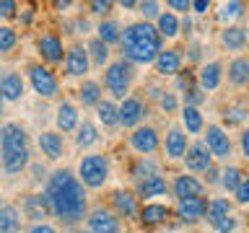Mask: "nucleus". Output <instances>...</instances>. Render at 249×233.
Masks as SVG:
<instances>
[{"label":"nucleus","mask_w":249,"mask_h":233,"mask_svg":"<svg viewBox=\"0 0 249 233\" xmlns=\"http://www.w3.org/2000/svg\"><path fill=\"white\" fill-rule=\"evenodd\" d=\"M156 31L161 34V39H177L182 34V18L171 11H163L156 21Z\"/></svg>","instance_id":"obj_26"},{"label":"nucleus","mask_w":249,"mask_h":233,"mask_svg":"<svg viewBox=\"0 0 249 233\" xmlns=\"http://www.w3.org/2000/svg\"><path fill=\"white\" fill-rule=\"evenodd\" d=\"M21 231V213L11 202H0V233H18Z\"/></svg>","instance_id":"obj_27"},{"label":"nucleus","mask_w":249,"mask_h":233,"mask_svg":"<svg viewBox=\"0 0 249 233\" xmlns=\"http://www.w3.org/2000/svg\"><path fill=\"white\" fill-rule=\"evenodd\" d=\"M120 8H138V3H135V0H122Z\"/></svg>","instance_id":"obj_56"},{"label":"nucleus","mask_w":249,"mask_h":233,"mask_svg":"<svg viewBox=\"0 0 249 233\" xmlns=\"http://www.w3.org/2000/svg\"><path fill=\"white\" fill-rule=\"evenodd\" d=\"M96 31H99V39L104 44H120L122 42V26H120V21H114V18L101 21Z\"/></svg>","instance_id":"obj_37"},{"label":"nucleus","mask_w":249,"mask_h":233,"mask_svg":"<svg viewBox=\"0 0 249 233\" xmlns=\"http://www.w3.org/2000/svg\"><path fill=\"white\" fill-rule=\"evenodd\" d=\"M205 210H208L205 197H184V200H177L174 215L182 225H195V223L205 220Z\"/></svg>","instance_id":"obj_8"},{"label":"nucleus","mask_w":249,"mask_h":233,"mask_svg":"<svg viewBox=\"0 0 249 233\" xmlns=\"http://www.w3.org/2000/svg\"><path fill=\"white\" fill-rule=\"evenodd\" d=\"M101 96H104V91H101V83L96 81H83L81 88H78V101L83 106H99Z\"/></svg>","instance_id":"obj_34"},{"label":"nucleus","mask_w":249,"mask_h":233,"mask_svg":"<svg viewBox=\"0 0 249 233\" xmlns=\"http://www.w3.org/2000/svg\"><path fill=\"white\" fill-rule=\"evenodd\" d=\"M86 52H89V57H91V65L93 67H109V62H112V50H109V44H104L101 39H91L89 47H86Z\"/></svg>","instance_id":"obj_33"},{"label":"nucleus","mask_w":249,"mask_h":233,"mask_svg":"<svg viewBox=\"0 0 249 233\" xmlns=\"http://www.w3.org/2000/svg\"><path fill=\"white\" fill-rule=\"evenodd\" d=\"M122 60L130 65H151L163 50V39L156 31V23L148 21H135L122 29Z\"/></svg>","instance_id":"obj_2"},{"label":"nucleus","mask_w":249,"mask_h":233,"mask_svg":"<svg viewBox=\"0 0 249 233\" xmlns=\"http://www.w3.org/2000/svg\"><path fill=\"white\" fill-rule=\"evenodd\" d=\"M190 60H200V44H190Z\"/></svg>","instance_id":"obj_55"},{"label":"nucleus","mask_w":249,"mask_h":233,"mask_svg":"<svg viewBox=\"0 0 249 233\" xmlns=\"http://www.w3.org/2000/svg\"><path fill=\"white\" fill-rule=\"evenodd\" d=\"M78 124H81V119H78L75 104L62 101V104L57 106V130L60 132H73V130H78Z\"/></svg>","instance_id":"obj_31"},{"label":"nucleus","mask_w":249,"mask_h":233,"mask_svg":"<svg viewBox=\"0 0 249 233\" xmlns=\"http://www.w3.org/2000/svg\"><path fill=\"white\" fill-rule=\"evenodd\" d=\"M159 109L163 114H174V112H179V93L177 91H163L161 93V99H159Z\"/></svg>","instance_id":"obj_42"},{"label":"nucleus","mask_w":249,"mask_h":233,"mask_svg":"<svg viewBox=\"0 0 249 233\" xmlns=\"http://www.w3.org/2000/svg\"><path fill=\"white\" fill-rule=\"evenodd\" d=\"M171 215H174V210H171L169 205H163V202H145V205L140 207L138 220H140L143 228H156V225L166 223Z\"/></svg>","instance_id":"obj_17"},{"label":"nucleus","mask_w":249,"mask_h":233,"mask_svg":"<svg viewBox=\"0 0 249 233\" xmlns=\"http://www.w3.org/2000/svg\"><path fill=\"white\" fill-rule=\"evenodd\" d=\"M130 148L138 155H153L161 150V135L159 130L151 127V124H140V127L132 130L130 135Z\"/></svg>","instance_id":"obj_7"},{"label":"nucleus","mask_w":249,"mask_h":233,"mask_svg":"<svg viewBox=\"0 0 249 233\" xmlns=\"http://www.w3.org/2000/svg\"><path fill=\"white\" fill-rule=\"evenodd\" d=\"M13 11H16V3H13V0H3V3H0V16H3V18L13 16Z\"/></svg>","instance_id":"obj_52"},{"label":"nucleus","mask_w":249,"mask_h":233,"mask_svg":"<svg viewBox=\"0 0 249 233\" xmlns=\"http://www.w3.org/2000/svg\"><path fill=\"white\" fill-rule=\"evenodd\" d=\"M208 184H221V168H218V166H210L205 171V186Z\"/></svg>","instance_id":"obj_50"},{"label":"nucleus","mask_w":249,"mask_h":233,"mask_svg":"<svg viewBox=\"0 0 249 233\" xmlns=\"http://www.w3.org/2000/svg\"><path fill=\"white\" fill-rule=\"evenodd\" d=\"M236 225H239L236 215H229V217H223V220L218 223L213 231H215V233H233V231H236Z\"/></svg>","instance_id":"obj_46"},{"label":"nucleus","mask_w":249,"mask_h":233,"mask_svg":"<svg viewBox=\"0 0 249 233\" xmlns=\"http://www.w3.org/2000/svg\"><path fill=\"white\" fill-rule=\"evenodd\" d=\"M23 215H26L29 220H34V223H42L44 217H50L52 207H50L47 194H29V197L23 200Z\"/></svg>","instance_id":"obj_22"},{"label":"nucleus","mask_w":249,"mask_h":233,"mask_svg":"<svg viewBox=\"0 0 249 233\" xmlns=\"http://www.w3.org/2000/svg\"><path fill=\"white\" fill-rule=\"evenodd\" d=\"M182 31H184V34H187V36H190V34H192V18H190V16H187V18L182 21Z\"/></svg>","instance_id":"obj_54"},{"label":"nucleus","mask_w":249,"mask_h":233,"mask_svg":"<svg viewBox=\"0 0 249 233\" xmlns=\"http://www.w3.org/2000/svg\"><path fill=\"white\" fill-rule=\"evenodd\" d=\"M202 101H205V91H202L197 83H192L190 88L184 91V106H195V109H200Z\"/></svg>","instance_id":"obj_43"},{"label":"nucleus","mask_w":249,"mask_h":233,"mask_svg":"<svg viewBox=\"0 0 249 233\" xmlns=\"http://www.w3.org/2000/svg\"><path fill=\"white\" fill-rule=\"evenodd\" d=\"M29 233H57V231H54L52 225H47V223H36V225H34V228H31Z\"/></svg>","instance_id":"obj_53"},{"label":"nucleus","mask_w":249,"mask_h":233,"mask_svg":"<svg viewBox=\"0 0 249 233\" xmlns=\"http://www.w3.org/2000/svg\"><path fill=\"white\" fill-rule=\"evenodd\" d=\"M0 93L5 101H18L23 96V78L18 73H3L0 75Z\"/></svg>","instance_id":"obj_30"},{"label":"nucleus","mask_w":249,"mask_h":233,"mask_svg":"<svg viewBox=\"0 0 249 233\" xmlns=\"http://www.w3.org/2000/svg\"><path fill=\"white\" fill-rule=\"evenodd\" d=\"M182 161H184L187 174H205L210 166H215V161H213V155H210V150L205 148V143H192L187 148Z\"/></svg>","instance_id":"obj_12"},{"label":"nucleus","mask_w":249,"mask_h":233,"mask_svg":"<svg viewBox=\"0 0 249 233\" xmlns=\"http://www.w3.org/2000/svg\"><path fill=\"white\" fill-rule=\"evenodd\" d=\"M205 148L210 150V155H213V161H229L231 153H233V143L229 137V132H226V127H221V124H208L205 127Z\"/></svg>","instance_id":"obj_6"},{"label":"nucleus","mask_w":249,"mask_h":233,"mask_svg":"<svg viewBox=\"0 0 249 233\" xmlns=\"http://www.w3.org/2000/svg\"><path fill=\"white\" fill-rule=\"evenodd\" d=\"M171 186V194H174L177 200H184V197H202L205 194V182H202L200 176L195 174H179L174 176V182L169 184Z\"/></svg>","instance_id":"obj_14"},{"label":"nucleus","mask_w":249,"mask_h":233,"mask_svg":"<svg viewBox=\"0 0 249 233\" xmlns=\"http://www.w3.org/2000/svg\"><path fill=\"white\" fill-rule=\"evenodd\" d=\"M145 114H148V104L140 96H127L120 104V124L122 127H130V130L140 127Z\"/></svg>","instance_id":"obj_10"},{"label":"nucleus","mask_w":249,"mask_h":233,"mask_svg":"<svg viewBox=\"0 0 249 233\" xmlns=\"http://www.w3.org/2000/svg\"><path fill=\"white\" fill-rule=\"evenodd\" d=\"M244 3L241 0H229V3H221L215 11V18L223 23V26H233V21H239L244 16Z\"/></svg>","instance_id":"obj_32"},{"label":"nucleus","mask_w":249,"mask_h":233,"mask_svg":"<svg viewBox=\"0 0 249 233\" xmlns=\"http://www.w3.org/2000/svg\"><path fill=\"white\" fill-rule=\"evenodd\" d=\"M109 158L101 153H91L83 155L81 163H78V182L86 184L89 189H101L109 182Z\"/></svg>","instance_id":"obj_5"},{"label":"nucleus","mask_w":249,"mask_h":233,"mask_svg":"<svg viewBox=\"0 0 249 233\" xmlns=\"http://www.w3.org/2000/svg\"><path fill=\"white\" fill-rule=\"evenodd\" d=\"M47 200H50L52 215L65 223H78L86 215V192L83 184L70 174L68 168L54 171L47 184Z\"/></svg>","instance_id":"obj_1"},{"label":"nucleus","mask_w":249,"mask_h":233,"mask_svg":"<svg viewBox=\"0 0 249 233\" xmlns=\"http://www.w3.org/2000/svg\"><path fill=\"white\" fill-rule=\"evenodd\" d=\"M239 145H241V155H244V158L249 161V127H244V132H241Z\"/></svg>","instance_id":"obj_51"},{"label":"nucleus","mask_w":249,"mask_h":233,"mask_svg":"<svg viewBox=\"0 0 249 233\" xmlns=\"http://www.w3.org/2000/svg\"><path fill=\"white\" fill-rule=\"evenodd\" d=\"M89 8H91V13L101 16V13H107L109 8H112V3H109V0H93V3H89Z\"/></svg>","instance_id":"obj_49"},{"label":"nucleus","mask_w":249,"mask_h":233,"mask_svg":"<svg viewBox=\"0 0 249 233\" xmlns=\"http://www.w3.org/2000/svg\"><path fill=\"white\" fill-rule=\"evenodd\" d=\"M223 65L218 60H210V62H202L200 65V70H197V85L205 93H210V91H218L221 88V83H223Z\"/></svg>","instance_id":"obj_16"},{"label":"nucleus","mask_w":249,"mask_h":233,"mask_svg":"<svg viewBox=\"0 0 249 233\" xmlns=\"http://www.w3.org/2000/svg\"><path fill=\"white\" fill-rule=\"evenodd\" d=\"M166 8L171 13H190L192 11V0H166Z\"/></svg>","instance_id":"obj_45"},{"label":"nucleus","mask_w":249,"mask_h":233,"mask_svg":"<svg viewBox=\"0 0 249 233\" xmlns=\"http://www.w3.org/2000/svg\"><path fill=\"white\" fill-rule=\"evenodd\" d=\"M210 8H213V3H210V0H192V13H195V16H205Z\"/></svg>","instance_id":"obj_48"},{"label":"nucleus","mask_w":249,"mask_h":233,"mask_svg":"<svg viewBox=\"0 0 249 233\" xmlns=\"http://www.w3.org/2000/svg\"><path fill=\"white\" fill-rule=\"evenodd\" d=\"M132 81H135V65H130L127 60H114L104 70V88L109 91L112 99H122V101L127 99Z\"/></svg>","instance_id":"obj_4"},{"label":"nucleus","mask_w":249,"mask_h":233,"mask_svg":"<svg viewBox=\"0 0 249 233\" xmlns=\"http://www.w3.org/2000/svg\"><path fill=\"white\" fill-rule=\"evenodd\" d=\"M166 192H171V186H169V182L161 174L159 176H148V179H143V182H138V186H135L138 200L143 197L148 202H153L156 197H163Z\"/></svg>","instance_id":"obj_21"},{"label":"nucleus","mask_w":249,"mask_h":233,"mask_svg":"<svg viewBox=\"0 0 249 233\" xmlns=\"http://www.w3.org/2000/svg\"><path fill=\"white\" fill-rule=\"evenodd\" d=\"M244 179H247V176H244V171H241L239 166H231V163H229V166L221 168V186H223L226 192H231V194L239 189Z\"/></svg>","instance_id":"obj_36"},{"label":"nucleus","mask_w":249,"mask_h":233,"mask_svg":"<svg viewBox=\"0 0 249 233\" xmlns=\"http://www.w3.org/2000/svg\"><path fill=\"white\" fill-rule=\"evenodd\" d=\"M29 81H31V88H34L39 96H44V99H52L54 93L60 91L57 75H54L50 67H44V65H29Z\"/></svg>","instance_id":"obj_9"},{"label":"nucleus","mask_w":249,"mask_h":233,"mask_svg":"<svg viewBox=\"0 0 249 233\" xmlns=\"http://www.w3.org/2000/svg\"><path fill=\"white\" fill-rule=\"evenodd\" d=\"M247 42H249V36H247V29L244 26H239V23H233V26H223L221 44L229 52H241L247 47Z\"/></svg>","instance_id":"obj_23"},{"label":"nucleus","mask_w":249,"mask_h":233,"mask_svg":"<svg viewBox=\"0 0 249 233\" xmlns=\"http://www.w3.org/2000/svg\"><path fill=\"white\" fill-rule=\"evenodd\" d=\"M96 143H99V130H96V124L89 122V119H83L81 124H78L75 145H78V148H91V145H96Z\"/></svg>","instance_id":"obj_39"},{"label":"nucleus","mask_w":249,"mask_h":233,"mask_svg":"<svg viewBox=\"0 0 249 233\" xmlns=\"http://www.w3.org/2000/svg\"><path fill=\"white\" fill-rule=\"evenodd\" d=\"M39 148H42V153L50 161H57V158H62L65 143H62L60 132H42V135H39Z\"/></svg>","instance_id":"obj_28"},{"label":"nucleus","mask_w":249,"mask_h":233,"mask_svg":"<svg viewBox=\"0 0 249 233\" xmlns=\"http://www.w3.org/2000/svg\"><path fill=\"white\" fill-rule=\"evenodd\" d=\"M3 106H5V99H3V93H0V114H3Z\"/></svg>","instance_id":"obj_57"},{"label":"nucleus","mask_w":249,"mask_h":233,"mask_svg":"<svg viewBox=\"0 0 249 233\" xmlns=\"http://www.w3.org/2000/svg\"><path fill=\"white\" fill-rule=\"evenodd\" d=\"M233 215V210H231V202L226 200V197H213V200H208V210H205V220L208 225H215L223 220V217H229Z\"/></svg>","instance_id":"obj_29"},{"label":"nucleus","mask_w":249,"mask_h":233,"mask_svg":"<svg viewBox=\"0 0 249 233\" xmlns=\"http://www.w3.org/2000/svg\"><path fill=\"white\" fill-rule=\"evenodd\" d=\"M138 13L143 16V21H159V16L163 13L161 11V3H156V0H143V3H138Z\"/></svg>","instance_id":"obj_41"},{"label":"nucleus","mask_w":249,"mask_h":233,"mask_svg":"<svg viewBox=\"0 0 249 233\" xmlns=\"http://www.w3.org/2000/svg\"><path fill=\"white\" fill-rule=\"evenodd\" d=\"M78 233H91V231H78Z\"/></svg>","instance_id":"obj_58"},{"label":"nucleus","mask_w":249,"mask_h":233,"mask_svg":"<svg viewBox=\"0 0 249 233\" xmlns=\"http://www.w3.org/2000/svg\"><path fill=\"white\" fill-rule=\"evenodd\" d=\"M39 54L50 62V65H57V62H65V47H62V39L57 34H44L39 36L36 42Z\"/></svg>","instance_id":"obj_20"},{"label":"nucleus","mask_w":249,"mask_h":233,"mask_svg":"<svg viewBox=\"0 0 249 233\" xmlns=\"http://www.w3.org/2000/svg\"><path fill=\"white\" fill-rule=\"evenodd\" d=\"M29 135L21 124L8 122L0 127V161L8 174H21L29 166Z\"/></svg>","instance_id":"obj_3"},{"label":"nucleus","mask_w":249,"mask_h":233,"mask_svg":"<svg viewBox=\"0 0 249 233\" xmlns=\"http://www.w3.org/2000/svg\"><path fill=\"white\" fill-rule=\"evenodd\" d=\"M179 116H182V130L187 135H200V132H205V116H202L200 109L182 106L179 109Z\"/></svg>","instance_id":"obj_24"},{"label":"nucleus","mask_w":249,"mask_h":233,"mask_svg":"<svg viewBox=\"0 0 249 233\" xmlns=\"http://www.w3.org/2000/svg\"><path fill=\"white\" fill-rule=\"evenodd\" d=\"M16 42H18V36H16V31L11 26H0V52H11Z\"/></svg>","instance_id":"obj_44"},{"label":"nucleus","mask_w":249,"mask_h":233,"mask_svg":"<svg viewBox=\"0 0 249 233\" xmlns=\"http://www.w3.org/2000/svg\"><path fill=\"white\" fill-rule=\"evenodd\" d=\"M233 197H236V202L239 205H249V176L244 179V182H241V186L236 192H233Z\"/></svg>","instance_id":"obj_47"},{"label":"nucleus","mask_w":249,"mask_h":233,"mask_svg":"<svg viewBox=\"0 0 249 233\" xmlns=\"http://www.w3.org/2000/svg\"><path fill=\"white\" fill-rule=\"evenodd\" d=\"M223 122L229 124V127H241L247 119H249V109L247 106H239V104H229L223 106Z\"/></svg>","instance_id":"obj_40"},{"label":"nucleus","mask_w":249,"mask_h":233,"mask_svg":"<svg viewBox=\"0 0 249 233\" xmlns=\"http://www.w3.org/2000/svg\"><path fill=\"white\" fill-rule=\"evenodd\" d=\"M159 168H161V166L151 158V155H140L130 174H132V179H135V182H143V179H148V176H159V174H161Z\"/></svg>","instance_id":"obj_35"},{"label":"nucleus","mask_w":249,"mask_h":233,"mask_svg":"<svg viewBox=\"0 0 249 233\" xmlns=\"http://www.w3.org/2000/svg\"><path fill=\"white\" fill-rule=\"evenodd\" d=\"M182 65H184V54H182V50H177V47H166V50H161L159 57H156V62H153L156 73H159L161 78L179 75V73H182Z\"/></svg>","instance_id":"obj_13"},{"label":"nucleus","mask_w":249,"mask_h":233,"mask_svg":"<svg viewBox=\"0 0 249 233\" xmlns=\"http://www.w3.org/2000/svg\"><path fill=\"white\" fill-rule=\"evenodd\" d=\"M226 75H229V83L236 88L249 85V57H233L226 67Z\"/></svg>","instance_id":"obj_25"},{"label":"nucleus","mask_w":249,"mask_h":233,"mask_svg":"<svg viewBox=\"0 0 249 233\" xmlns=\"http://www.w3.org/2000/svg\"><path fill=\"white\" fill-rule=\"evenodd\" d=\"M89 231L91 233H120V217L112 210L96 207L93 213H89Z\"/></svg>","instance_id":"obj_19"},{"label":"nucleus","mask_w":249,"mask_h":233,"mask_svg":"<svg viewBox=\"0 0 249 233\" xmlns=\"http://www.w3.org/2000/svg\"><path fill=\"white\" fill-rule=\"evenodd\" d=\"M187 148H190V135H187L182 127H177V124L169 127L166 137H163V143H161V150L166 155V161H182Z\"/></svg>","instance_id":"obj_11"},{"label":"nucleus","mask_w":249,"mask_h":233,"mask_svg":"<svg viewBox=\"0 0 249 233\" xmlns=\"http://www.w3.org/2000/svg\"><path fill=\"white\" fill-rule=\"evenodd\" d=\"M96 116L104 127H117V124H120V106H117L114 101L101 99V104L96 106Z\"/></svg>","instance_id":"obj_38"},{"label":"nucleus","mask_w":249,"mask_h":233,"mask_svg":"<svg viewBox=\"0 0 249 233\" xmlns=\"http://www.w3.org/2000/svg\"><path fill=\"white\" fill-rule=\"evenodd\" d=\"M112 205H114V215L117 217H127L135 220L140 215V205H138V194L132 189H117L112 194Z\"/></svg>","instance_id":"obj_18"},{"label":"nucleus","mask_w":249,"mask_h":233,"mask_svg":"<svg viewBox=\"0 0 249 233\" xmlns=\"http://www.w3.org/2000/svg\"><path fill=\"white\" fill-rule=\"evenodd\" d=\"M91 67L89 52H86L83 44H70L65 50V73L70 78H83Z\"/></svg>","instance_id":"obj_15"}]
</instances>
